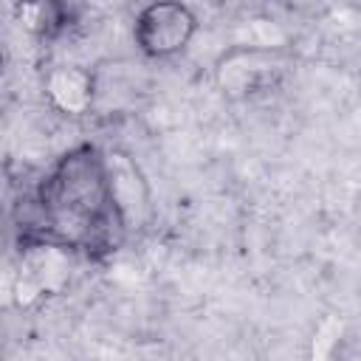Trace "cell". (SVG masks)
Masks as SVG:
<instances>
[{"label": "cell", "mask_w": 361, "mask_h": 361, "mask_svg": "<svg viewBox=\"0 0 361 361\" xmlns=\"http://www.w3.org/2000/svg\"><path fill=\"white\" fill-rule=\"evenodd\" d=\"M23 243H56L87 257L113 254L127 240L104 149H68L23 203Z\"/></svg>", "instance_id": "6da1fadb"}, {"label": "cell", "mask_w": 361, "mask_h": 361, "mask_svg": "<svg viewBox=\"0 0 361 361\" xmlns=\"http://www.w3.org/2000/svg\"><path fill=\"white\" fill-rule=\"evenodd\" d=\"M195 34H197V17L180 0L147 3L133 25L135 48L149 59H169L186 51Z\"/></svg>", "instance_id": "7a4b0ae2"}, {"label": "cell", "mask_w": 361, "mask_h": 361, "mask_svg": "<svg viewBox=\"0 0 361 361\" xmlns=\"http://www.w3.org/2000/svg\"><path fill=\"white\" fill-rule=\"evenodd\" d=\"M282 71H285V56L279 51L240 45V48L226 51L217 59L214 82L226 96L240 99V96H251L259 87L271 85Z\"/></svg>", "instance_id": "3957f363"}, {"label": "cell", "mask_w": 361, "mask_h": 361, "mask_svg": "<svg viewBox=\"0 0 361 361\" xmlns=\"http://www.w3.org/2000/svg\"><path fill=\"white\" fill-rule=\"evenodd\" d=\"M104 161H107L110 186H113L118 212L124 217L127 234L144 231L152 223L155 209H152V192H149V183H147L141 166L124 149H104Z\"/></svg>", "instance_id": "277c9868"}, {"label": "cell", "mask_w": 361, "mask_h": 361, "mask_svg": "<svg viewBox=\"0 0 361 361\" xmlns=\"http://www.w3.org/2000/svg\"><path fill=\"white\" fill-rule=\"evenodd\" d=\"M42 96L56 113L79 118L96 102V76L79 65H54L42 76Z\"/></svg>", "instance_id": "5b68a950"}, {"label": "cell", "mask_w": 361, "mask_h": 361, "mask_svg": "<svg viewBox=\"0 0 361 361\" xmlns=\"http://www.w3.org/2000/svg\"><path fill=\"white\" fill-rule=\"evenodd\" d=\"M17 23L28 37L51 39L68 25V3L65 0H20Z\"/></svg>", "instance_id": "8992f818"}]
</instances>
